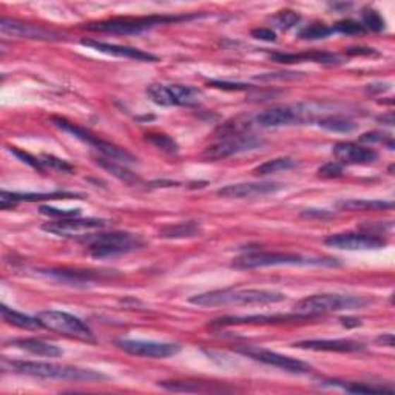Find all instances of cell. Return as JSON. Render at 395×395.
Masks as SVG:
<instances>
[{
  "instance_id": "1",
  "label": "cell",
  "mask_w": 395,
  "mask_h": 395,
  "mask_svg": "<svg viewBox=\"0 0 395 395\" xmlns=\"http://www.w3.org/2000/svg\"><path fill=\"white\" fill-rule=\"evenodd\" d=\"M4 367L10 369L16 374L47 378V380H61V382H102L107 380V375L97 372L93 369H84L68 365L47 363V361H8L4 360Z\"/></svg>"
},
{
  "instance_id": "2",
  "label": "cell",
  "mask_w": 395,
  "mask_h": 395,
  "mask_svg": "<svg viewBox=\"0 0 395 395\" xmlns=\"http://www.w3.org/2000/svg\"><path fill=\"white\" fill-rule=\"evenodd\" d=\"M286 300V295L275 291L265 289H222L212 291L192 296L190 301L201 308H222V306H253V304H275Z\"/></svg>"
},
{
  "instance_id": "3",
  "label": "cell",
  "mask_w": 395,
  "mask_h": 395,
  "mask_svg": "<svg viewBox=\"0 0 395 395\" xmlns=\"http://www.w3.org/2000/svg\"><path fill=\"white\" fill-rule=\"evenodd\" d=\"M366 304H369V300L363 298V296L321 293V295H310L306 296V298L300 300L293 306V312L295 314L309 318L320 314H327V312L360 309V308H365Z\"/></svg>"
},
{
  "instance_id": "4",
  "label": "cell",
  "mask_w": 395,
  "mask_h": 395,
  "mask_svg": "<svg viewBox=\"0 0 395 395\" xmlns=\"http://www.w3.org/2000/svg\"><path fill=\"white\" fill-rule=\"evenodd\" d=\"M195 16H150V18H126V19H111L96 23H90L88 30L113 32V35H139V32L152 30L158 25L175 23L179 20L193 19Z\"/></svg>"
},
{
  "instance_id": "5",
  "label": "cell",
  "mask_w": 395,
  "mask_h": 395,
  "mask_svg": "<svg viewBox=\"0 0 395 395\" xmlns=\"http://www.w3.org/2000/svg\"><path fill=\"white\" fill-rule=\"evenodd\" d=\"M324 260H312L304 258L301 255L295 253H283V252H253L245 253L243 257H238L232 267L238 270H250V269H262V267H275V266H304V265H324ZM329 266H335V262H326Z\"/></svg>"
},
{
  "instance_id": "6",
  "label": "cell",
  "mask_w": 395,
  "mask_h": 395,
  "mask_svg": "<svg viewBox=\"0 0 395 395\" xmlns=\"http://www.w3.org/2000/svg\"><path fill=\"white\" fill-rule=\"evenodd\" d=\"M144 247L141 236L128 232L101 233L88 238V252L95 258H110Z\"/></svg>"
},
{
  "instance_id": "7",
  "label": "cell",
  "mask_w": 395,
  "mask_h": 395,
  "mask_svg": "<svg viewBox=\"0 0 395 395\" xmlns=\"http://www.w3.org/2000/svg\"><path fill=\"white\" fill-rule=\"evenodd\" d=\"M53 123L56 127H59L61 130L67 131V133L73 135L79 141L88 144L90 147H93L95 150H97L99 153H102L107 158L111 159V161H116V162H122V164H131L135 162V156L130 154L126 148H121L118 145H114L111 142H107L104 139H101L99 136L93 135L92 131H88L84 127H79L76 123L68 122L65 119L61 118H53Z\"/></svg>"
},
{
  "instance_id": "8",
  "label": "cell",
  "mask_w": 395,
  "mask_h": 395,
  "mask_svg": "<svg viewBox=\"0 0 395 395\" xmlns=\"http://www.w3.org/2000/svg\"><path fill=\"white\" fill-rule=\"evenodd\" d=\"M317 111L310 105H278L260 113L255 122L262 128H275L312 122Z\"/></svg>"
},
{
  "instance_id": "9",
  "label": "cell",
  "mask_w": 395,
  "mask_h": 395,
  "mask_svg": "<svg viewBox=\"0 0 395 395\" xmlns=\"http://www.w3.org/2000/svg\"><path fill=\"white\" fill-rule=\"evenodd\" d=\"M147 95L154 104L162 107H195L202 101V92L190 85L152 84Z\"/></svg>"
},
{
  "instance_id": "10",
  "label": "cell",
  "mask_w": 395,
  "mask_h": 395,
  "mask_svg": "<svg viewBox=\"0 0 395 395\" xmlns=\"http://www.w3.org/2000/svg\"><path fill=\"white\" fill-rule=\"evenodd\" d=\"M37 318L45 329L59 332L79 340H93V332L84 321L62 310H44L39 312Z\"/></svg>"
},
{
  "instance_id": "11",
  "label": "cell",
  "mask_w": 395,
  "mask_h": 395,
  "mask_svg": "<svg viewBox=\"0 0 395 395\" xmlns=\"http://www.w3.org/2000/svg\"><path fill=\"white\" fill-rule=\"evenodd\" d=\"M236 352L243 353V356L249 357L255 361H260V363L283 369V370H286V372L306 374L312 369V366L309 363H306V361L296 360V358L287 357V356H281V353L269 351L265 348H258V346H241V348L236 349Z\"/></svg>"
},
{
  "instance_id": "12",
  "label": "cell",
  "mask_w": 395,
  "mask_h": 395,
  "mask_svg": "<svg viewBox=\"0 0 395 395\" xmlns=\"http://www.w3.org/2000/svg\"><path fill=\"white\" fill-rule=\"evenodd\" d=\"M262 144H265L262 139H260L257 136H250V135H238V136L222 138V141L205 148L204 158L210 159V161L226 159L233 154L255 150V148L261 147Z\"/></svg>"
},
{
  "instance_id": "13",
  "label": "cell",
  "mask_w": 395,
  "mask_h": 395,
  "mask_svg": "<svg viewBox=\"0 0 395 395\" xmlns=\"http://www.w3.org/2000/svg\"><path fill=\"white\" fill-rule=\"evenodd\" d=\"M116 346L135 357L144 358H167L173 357L181 351V346L176 343H161V341H147V340H116Z\"/></svg>"
},
{
  "instance_id": "14",
  "label": "cell",
  "mask_w": 395,
  "mask_h": 395,
  "mask_svg": "<svg viewBox=\"0 0 395 395\" xmlns=\"http://www.w3.org/2000/svg\"><path fill=\"white\" fill-rule=\"evenodd\" d=\"M324 244L340 250H375L386 244L383 238L372 233H335L327 236Z\"/></svg>"
},
{
  "instance_id": "15",
  "label": "cell",
  "mask_w": 395,
  "mask_h": 395,
  "mask_svg": "<svg viewBox=\"0 0 395 395\" xmlns=\"http://www.w3.org/2000/svg\"><path fill=\"white\" fill-rule=\"evenodd\" d=\"M107 226L105 219H97V218H62L53 222H48L42 229L45 232L54 233L57 236H73V235H80V233H88L92 230L104 229Z\"/></svg>"
},
{
  "instance_id": "16",
  "label": "cell",
  "mask_w": 395,
  "mask_h": 395,
  "mask_svg": "<svg viewBox=\"0 0 395 395\" xmlns=\"http://www.w3.org/2000/svg\"><path fill=\"white\" fill-rule=\"evenodd\" d=\"M0 30L4 35H10L13 37L20 39H37V40H57L61 36L54 31H49L39 25H31L22 20L2 18L0 20Z\"/></svg>"
},
{
  "instance_id": "17",
  "label": "cell",
  "mask_w": 395,
  "mask_h": 395,
  "mask_svg": "<svg viewBox=\"0 0 395 395\" xmlns=\"http://www.w3.org/2000/svg\"><path fill=\"white\" fill-rule=\"evenodd\" d=\"M334 156L341 166H367L378 159V153L372 148L353 142H340L334 147Z\"/></svg>"
},
{
  "instance_id": "18",
  "label": "cell",
  "mask_w": 395,
  "mask_h": 395,
  "mask_svg": "<svg viewBox=\"0 0 395 395\" xmlns=\"http://www.w3.org/2000/svg\"><path fill=\"white\" fill-rule=\"evenodd\" d=\"M283 186L278 183H241L230 184L218 190V195L222 198H232V200H244V198L265 196L281 190Z\"/></svg>"
},
{
  "instance_id": "19",
  "label": "cell",
  "mask_w": 395,
  "mask_h": 395,
  "mask_svg": "<svg viewBox=\"0 0 395 395\" xmlns=\"http://www.w3.org/2000/svg\"><path fill=\"white\" fill-rule=\"evenodd\" d=\"M84 47L93 48L99 53L116 56V57H126V59H133V61H141V62H154L158 61V57L145 53L142 49L131 48V47H122V45H114V44H107V42H99V40L92 39H84L80 42Z\"/></svg>"
},
{
  "instance_id": "20",
  "label": "cell",
  "mask_w": 395,
  "mask_h": 395,
  "mask_svg": "<svg viewBox=\"0 0 395 395\" xmlns=\"http://www.w3.org/2000/svg\"><path fill=\"white\" fill-rule=\"evenodd\" d=\"M304 315H247V317H226L215 320L213 326H236V324H278L291 323L296 320H306Z\"/></svg>"
},
{
  "instance_id": "21",
  "label": "cell",
  "mask_w": 395,
  "mask_h": 395,
  "mask_svg": "<svg viewBox=\"0 0 395 395\" xmlns=\"http://www.w3.org/2000/svg\"><path fill=\"white\" fill-rule=\"evenodd\" d=\"M298 349L308 351H323V352H358L363 351L365 346L353 340H306L293 344Z\"/></svg>"
},
{
  "instance_id": "22",
  "label": "cell",
  "mask_w": 395,
  "mask_h": 395,
  "mask_svg": "<svg viewBox=\"0 0 395 395\" xmlns=\"http://www.w3.org/2000/svg\"><path fill=\"white\" fill-rule=\"evenodd\" d=\"M71 193H10L4 190L0 195V207L2 210L14 207L18 202H36V201H45V200H59V198H73Z\"/></svg>"
},
{
  "instance_id": "23",
  "label": "cell",
  "mask_w": 395,
  "mask_h": 395,
  "mask_svg": "<svg viewBox=\"0 0 395 395\" xmlns=\"http://www.w3.org/2000/svg\"><path fill=\"white\" fill-rule=\"evenodd\" d=\"M274 61L279 63H300V62H317V63H340V57L332 53H300V54H284V53H274L270 54Z\"/></svg>"
},
{
  "instance_id": "24",
  "label": "cell",
  "mask_w": 395,
  "mask_h": 395,
  "mask_svg": "<svg viewBox=\"0 0 395 395\" xmlns=\"http://www.w3.org/2000/svg\"><path fill=\"white\" fill-rule=\"evenodd\" d=\"M11 344L16 346V348L23 349L32 353V356H39V357L54 358V357H61L63 353L62 349L57 348V346L36 339H18V340H13Z\"/></svg>"
},
{
  "instance_id": "25",
  "label": "cell",
  "mask_w": 395,
  "mask_h": 395,
  "mask_svg": "<svg viewBox=\"0 0 395 395\" xmlns=\"http://www.w3.org/2000/svg\"><path fill=\"white\" fill-rule=\"evenodd\" d=\"M161 388L173 392H226L224 386H217V383H201V382H161Z\"/></svg>"
},
{
  "instance_id": "26",
  "label": "cell",
  "mask_w": 395,
  "mask_h": 395,
  "mask_svg": "<svg viewBox=\"0 0 395 395\" xmlns=\"http://www.w3.org/2000/svg\"><path fill=\"white\" fill-rule=\"evenodd\" d=\"M49 276H54L57 279H63V281L70 283H90L95 281V279H101L110 276L109 274H104V272H90V270H48Z\"/></svg>"
},
{
  "instance_id": "27",
  "label": "cell",
  "mask_w": 395,
  "mask_h": 395,
  "mask_svg": "<svg viewBox=\"0 0 395 395\" xmlns=\"http://www.w3.org/2000/svg\"><path fill=\"white\" fill-rule=\"evenodd\" d=\"M201 233V226L196 221H187V222H178L175 226L164 227L159 236L166 238V240H181V238H193Z\"/></svg>"
},
{
  "instance_id": "28",
  "label": "cell",
  "mask_w": 395,
  "mask_h": 395,
  "mask_svg": "<svg viewBox=\"0 0 395 395\" xmlns=\"http://www.w3.org/2000/svg\"><path fill=\"white\" fill-rule=\"evenodd\" d=\"M0 312H2V318L6 321V323L13 324L16 327L28 329V331H36V329L44 327L37 317H30V315L20 314V312H18V310H13L10 308H6L5 304H2Z\"/></svg>"
},
{
  "instance_id": "29",
  "label": "cell",
  "mask_w": 395,
  "mask_h": 395,
  "mask_svg": "<svg viewBox=\"0 0 395 395\" xmlns=\"http://www.w3.org/2000/svg\"><path fill=\"white\" fill-rule=\"evenodd\" d=\"M97 166H101L104 170L110 171L113 176H116L122 183H126L128 186H136L141 183V179H139L135 173H131L130 170H127L126 167L122 166V164L116 162V161H111V159H105V158H97L96 159Z\"/></svg>"
},
{
  "instance_id": "30",
  "label": "cell",
  "mask_w": 395,
  "mask_h": 395,
  "mask_svg": "<svg viewBox=\"0 0 395 395\" xmlns=\"http://www.w3.org/2000/svg\"><path fill=\"white\" fill-rule=\"evenodd\" d=\"M318 126L327 131H332V133H351V131L357 128L356 122L340 116V114H329V116L321 118L318 121Z\"/></svg>"
},
{
  "instance_id": "31",
  "label": "cell",
  "mask_w": 395,
  "mask_h": 395,
  "mask_svg": "<svg viewBox=\"0 0 395 395\" xmlns=\"http://www.w3.org/2000/svg\"><path fill=\"white\" fill-rule=\"evenodd\" d=\"M296 166V161L292 158H275L266 161L265 164H261L257 169L253 170V173L257 176H266V175H274V173L278 171H284V170H291Z\"/></svg>"
},
{
  "instance_id": "32",
  "label": "cell",
  "mask_w": 395,
  "mask_h": 395,
  "mask_svg": "<svg viewBox=\"0 0 395 395\" xmlns=\"http://www.w3.org/2000/svg\"><path fill=\"white\" fill-rule=\"evenodd\" d=\"M391 201H370V200H349L341 201L339 207L343 210H388L392 209Z\"/></svg>"
},
{
  "instance_id": "33",
  "label": "cell",
  "mask_w": 395,
  "mask_h": 395,
  "mask_svg": "<svg viewBox=\"0 0 395 395\" xmlns=\"http://www.w3.org/2000/svg\"><path fill=\"white\" fill-rule=\"evenodd\" d=\"M335 386H340L344 391L352 394H394L392 389L382 388V386H374L367 383H343V382H331Z\"/></svg>"
},
{
  "instance_id": "34",
  "label": "cell",
  "mask_w": 395,
  "mask_h": 395,
  "mask_svg": "<svg viewBox=\"0 0 395 395\" xmlns=\"http://www.w3.org/2000/svg\"><path fill=\"white\" fill-rule=\"evenodd\" d=\"M300 14L295 13L292 10H286V11H279L278 14H275L274 18H272V25H274L275 28L281 30V31H287L293 28L296 23L300 22Z\"/></svg>"
},
{
  "instance_id": "35",
  "label": "cell",
  "mask_w": 395,
  "mask_h": 395,
  "mask_svg": "<svg viewBox=\"0 0 395 395\" xmlns=\"http://www.w3.org/2000/svg\"><path fill=\"white\" fill-rule=\"evenodd\" d=\"M334 32V30L331 27H327L324 23H310L309 27H306L304 30L300 31V37L306 39V40H320V39H326Z\"/></svg>"
},
{
  "instance_id": "36",
  "label": "cell",
  "mask_w": 395,
  "mask_h": 395,
  "mask_svg": "<svg viewBox=\"0 0 395 395\" xmlns=\"http://www.w3.org/2000/svg\"><path fill=\"white\" fill-rule=\"evenodd\" d=\"M361 18H363V27L366 30L370 31H375V32H380L384 30V20L380 14H378L372 8H365L363 14H361Z\"/></svg>"
},
{
  "instance_id": "37",
  "label": "cell",
  "mask_w": 395,
  "mask_h": 395,
  "mask_svg": "<svg viewBox=\"0 0 395 395\" xmlns=\"http://www.w3.org/2000/svg\"><path fill=\"white\" fill-rule=\"evenodd\" d=\"M147 141L152 142L154 147H158L159 150L167 153H178V144L167 135L162 133H150L147 135Z\"/></svg>"
},
{
  "instance_id": "38",
  "label": "cell",
  "mask_w": 395,
  "mask_h": 395,
  "mask_svg": "<svg viewBox=\"0 0 395 395\" xmlns=\"http://www.w3.org/2000/svg\"><path fill=\"white\" fill-rule=\"evenodd\" d=\"M334 32H341V35H348V36H358V35H365L366 28L361 25L360 22L346 19L341 20L339 23H335L332 27Z\"/></svg>"
},
{
  "instance_id": "39",
  "label": "cell",
  "mask_w": 395,
  "mask_h": 395,
  "mask_svg": "<svg viewBox=\"0 0 395 395\" xmlns=\"http://www.w3.org/2000/svg\"><path fill=\"white\" fill-rule=\"evenodd\" d=\"M40 162L44 164V167H49V169H54V170H59V171H73V166L67 161L56 158V156L51 154H44L42 158H40Z\"/></svg>"
},
{
  "instance_id": "40",
  "label": "cell",
  "mask_w": 395,
  "mask_h": 395,
  "mask_svg": "<svg viewBox=\"0 0 395 395\" xmlns=\"http://www.w3.org/2000/svg\"><path fill=\"white\" fill-rule=\"evenodd\" d=\"M318 175L321 178H327V179L339 178V176L343 175V166H341L340 162H336V161L327 162V164H324L323 167L318 169Z\"/></svg>"
},
{
  "instance_id": "41",
  "label": "cell",
  "mask_w": 395,
  "mask_h": 395,
  "mask_svg": "<svg viewBox=\"0 0 395 395\" xmlns=\"http://www.w3.org/2000/svg\"><path fill=\"white\" fill-rule=\"evenodd\" d=\"M361 142H378V144H386L388 145L391 150L394 148V142H392V138L389 135H383V133H378V131H372V133H366L360 138Z\"/></svg>"
},
{
  "instance_id": "42",
  "label": "cell",
  "mask_w": 395,
  "mask_h": 395,
  "mask_svg": "<svg viewBox=\"0 0 395 395\" xmlns=\"http://www.w3.org/2000/svg\"><path fill=\"white\" fill-rule=\"evenodd\" d=\"M40 213H44V215H48V217H59L62 219V218L79 217L80 215V210H78V209H74V210H61V209L48 207V205H42V207H40Z\"/></svg>"
},
{
  "instance_id": "43",
  "label": "cell",
  "mask_w": 395,
  "mask_h": 395,
  "mask_svg": "<svg viewBox=\"0 0 395 395\" xmlns=\"http://www.w3.org/2000/svg\"><path fill=\"white\" fill-rule=\"evenodd\" d=\"M11 152H13L16 156H18V158H20L23 162L30 164L31 167H35V169H37V170H44V164L40 162V159L35 158V156H31V154L25 153V152H20V150H16V148H11Z\"/></svg>"
},
{
  "instance_id": "44",
  "label": "cell",
  "mask_w": 395,
  "mask_h": 395,
  "mask_svg": "<svg viewBox=\"0 0 395 395\" xmlns=\"http://www.w3.org/2000/svg\"><path fill=\"white\" fill-rule=\"evenodd\" d=\"M252 36L255 39H260V40H266V42H274L276 39V35L274 30L270 28H257V30H252Z\"/></svg>"
},
{
  "instance_id": "45",
  "label": "cell",
  "mask_w": 395,
  "mask_h": 395,
  "mask_svg": "<svg viewBox=\"0 0 395 395\" xmlns=\"http://www.w3.org/2000/svg\"><path fill=\"white\" fill-rule=\"evenodd\" d=\"M210 85L221 90H247L250 87L245 84H233V82H226V80H212Z\"/></svg>"
},
{
  "instance_id": "46",
  "label": "cell",
  "mask_w": 395,
  "mask_h": 395,
  "mask_svg": "<svg viewBox=\"0 0 395 395\" xmlns=\"http://www.w3.org/2000/svg\"><path fill=\"white\" fill-rule=\"evenodd\" d=\"M349 54H365V56H377V53L374 51L372 48H349Z\"/></svg>"
},
{
  "instance_id": "47",
  "label": "cell",
  "mask_w": 395,
  "mask_h": 395,
  "mask_svg": "<svg viewBox=\"0 0 395 395\" xmlns=\"http://www.w3.org/2000/svg\"><path fill=\"white\" fill-rule=\"evenodd\" d=\"M378 343H383L386 346H389V348H392L394 346V335L392 334H386V335H382V336H378Z\"/></svg>"
}]
</instances>
